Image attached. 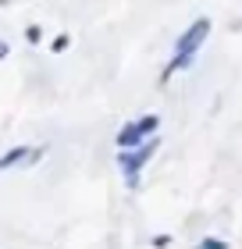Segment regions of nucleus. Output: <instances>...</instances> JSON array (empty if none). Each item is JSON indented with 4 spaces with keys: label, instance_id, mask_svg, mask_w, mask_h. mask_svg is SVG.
Segmentation results:
<instances>
[{
    "label": "nucleus",
    "instance_id": "nucleus-1",
    "mask_svg": "<svg viewBox=\"0 0 242 249\" xmlns=\"http://www.w3.org/2000/svg\"><path fill=\"white\" fill-rule=\"evenodd\" d=\"M210 36V18H200V21H192V25L186 29V36L178 39V50H175V57H171V64H168V71L160 75V82H168L175 71H182L192 57H196V50H200V43Z\"/></svg>",
    "mask_w": 242,
    "mask_h": 249
},
{
    "label": "nucleus",
    "instance_id": "nucleus-2",
    "mask_svg": "<svg viewBox=\"0 0 242 249\" xmlns=\"http://www.w3.org/2000/svg\"><path fill=\"white\" fill-rule=\"evenodd\" d=\"M153 153H157V139H149V142H143V146H129V150H121L118 167H121V175L129 178L132 189L139 185V167L149 164V157H153Z\"/></svg>",
    "mask_w": 242,
    "mask_h": 249
},
{
    "label": "nucleus",
    "instance_id": "nucleus-3",
    "mask_svg": "<svg viewBox=\"0 0 242 249\" xmlns=\"http://www.w3.org/2000/svg\"><path fill=\"white\" fill-rule=\"evenodd\" d=\"M157 124H160V118H157V114H146V118H139V121L125 124V128L118 132V146H121V150H129V146L143 142L146 135H153V128H157Z\"/></svg>",
    "mask_w": 242,
    "mask_h": 249
},
{
    "label": "nucleus",
    "instance_id": "nucleus-4",
    "mask_svg": "<svg viewBox=\"0 0 242 249\" xmlns=\"http://www.w3.org/2000/svg\"><path fill=\"white\" fill-rule=\"evenodd\" d=\"M36 153H43V150H29V146H15V150H7L4 157H0V171H7V167H15V164H21V160H29V157H36Z\"/></svg>",
    "mask_w": 242,
    "mask_h": 249
},
{
    "label": "nucleus",
    "instance_id": "nucleus-5",
    "mask_svg": "<svg viewBox=\"0 0 242 249\" xmlns=\"http://www.w3.org/2000/svg\"><path fill=\"white\" fill-rule=\"evenodd\" d=\"M25 39L32 43V47H36V43H43V29H39V25H29V29H25Z\"/></svg>",
    "mask_w": 242,
    "mask_h": 249
},
{
    "label": "nucleus",
    "instance_id": "nucleus-6",
    "mask_svg": "<svg viewBox=\"0 0 242 249\" xmlns=\"http://www.w3.org/2000/svg\"><path fill=\"white\" fill-rule=\"evenodd\" d=\"M196 249H228V246H224L221 239H203V242L196 246Z\"/></svg>",
    "mask_w": 242,
    "mask_h": 249
},
{
    "label": "nucleus",
    "instance_id": "nucleus-7",
    "mask_svg": "<svg viewBox=\"0 0 242 249\" xmlns=\"http://www.w3.org/2000/svg\"><path fill=\"white\" fill-rule=\"evenodd\" d=\"M68 43H72V39H68V36H57V39H54V43H50V47H54V50H57V53H61V50H64V47H68Z\"/></svg>",
    "mask_w": 242,
    "mask_h": 249
},
{
    "label": "nucleus",
    "instance_id": "nucleus-8",
    "mask_svg": "<svg viewBox=\"0 0 242 249\" xmlns=\"http://www.w3.org/2000/svg\"><path fill=\"white\" fill-rule=\"evenodd\" d=\"M168 242H171L168 235H157V239H153V246H157V249H168Z\"/></svg>",
    "mask_w": 242,
    "mask_h": 249
},
{
    "label": "nucleus",
    "instance_id": "nucleus-9",
    "mask_svg": "<svg viewBox=\"0 0 242 249\" xmlns=\"http://www.w3.org/2000/svg\"><path fill=\"white\" fill-rule=\"evenodd\" d=\"M4 53H7V50H4V47H0V57H4Z\"/></svg>",
    "mask_w": 242,
    "mask_h": 249
}]
</instances>
